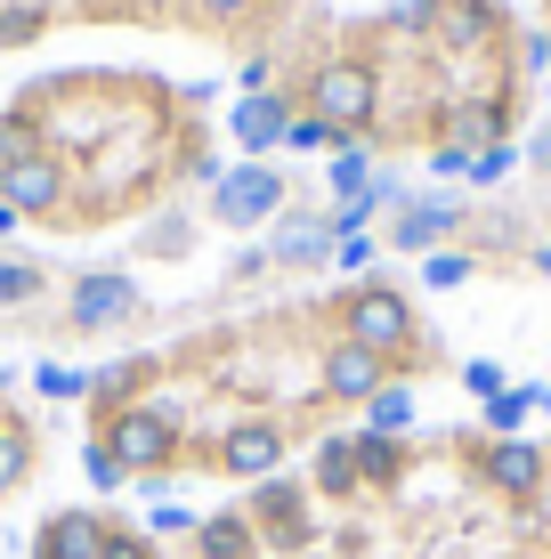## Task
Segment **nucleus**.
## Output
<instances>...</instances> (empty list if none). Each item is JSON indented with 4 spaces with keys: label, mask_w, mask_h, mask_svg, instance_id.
Masks as SVG:
<instances>
[{
    "label": "nucleus",
    "mask_w": 551,
    "mask_h": 559,
    "mask_svg": "<svg viewBox=\"0 0 551 559\" xmlns=\"http://www.w3.org/2000/svg\"><path fill=\"white\" fill-rule=\"evenodd\" d=\"M519 163L536 170V187L551 195V122H536V130H527V139H519Z\"/></svg>",
    "instance_id": "0eeeda50"
},
{
    "label": "nucleus",
    "mask_w": 551,
    "mask_h": 559,
    "mask_svg": "<svg viewBox=\"0 0 551 559\" xmlns=\"http://www.w3.org/2000/svg\"><path fill=\"white\" fill-rule=\"evenodd\" d=\"M187 503H122V495H73V503L33 511L16 559H179Z\"/></svg>",
    "instance_id": "f257e3e1"
},
{
    "label": "nucleus",
    "mask_w": 551,
    "mask_h": 559,
    "mask_svg": "<svg viewBox=\"0 0 551 559\" xmlns=\"http://www.w3.org/2000/svg\"><path fill=\"white\" fill-rule=\"evenodd\" d=\"M260 9H268V0H179V16H170V25H195V33H243Z\"/></svg>",
    "instance_id": "39448f33"
},
{
    "label": "nucleus",
    "mask_w": 551,
    "mask_h": 559,
    "mask_svg": "<svg viewBox=\"0 0 551 559\" xmlns=\"http://www.w3.org/2000/svg\"><path fill=\"white\" fill-rule=\"evenodd\" d=\"M284 122H292V98H284V90H252V98L227 106V139H236L243 163H276L284 154Z\"/></svg>",
    "instance_id": "20e7f679"
},
{
    "label": "nucleus",
    "mask_w": 551,
    "mask_h": 559,
    "mask_svg": "<svg viewBox=\"0 0 551 559\" xmlns=\"http://www.w3.org/2000/svg\"><path fill=\"white\" fill-rule=\"evenodd\" d=\"M292 211V179L276 163H227V179L203 195V227L219 236H252V227H276Z\"/></svg>",
    "instance_id": "7ed1b4c3"
},
{
    "label": "nucleus",
    "mask_w": 551,
    "mask_h": 559,
    "mask_svg": "<svg viewBox=\"0 0 551 559\" xmlns=\"http://www.w3.org/2000/svg\"><path fill=\"white\" fill-rule=\"evenodd\" d=\"M49 447H57V406L25 381V365L0 357V519L41 487Z\"/></svg>",
    "instance_id": "f03ea898"
},
{
    "label": "nucleus",
    "mask_w": 551,
    "mask_h": 559,
    "mask_svg": "<svg viewBox=\"0 0 551 559\" xmlns=\"http://www.w3.org/2000/svg\"><path fill=\"white\" fill-rule=\"evenodd\" d=\"M49 25H57V16L41 9V0H25V9H0V49H33V41H49Z\"/></svg>",
    "instance_id": "423d86ee"
}]
</instances>
